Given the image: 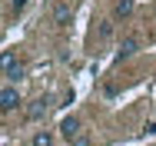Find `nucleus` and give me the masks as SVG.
<instances>
[{
	"instance_id": "1",
	"label": "nucleus",
	"mask_w": 156,
	"mask_h": 146,
	"mask_svg": "<svg viewBox=\"0 0 156 146\" xmlns=\"http://www.w3.org/2000/svg\"><path fill=\"white\" fill-rule=\"evenodd\" d=\"M20 103H23V96H20L17 87H3L0 90V113H13Z\"/></svg>"
},
{
	"instance_id": "2",
	"label": "nucleus",
	"mask_w": 156,
	"mask_h": 146,
	"mask_svg": "<svg viewBox=\"0 0 156 146\" xmlns=\"http://www.w3.org/2000/svg\"><path fill=\"white\" fill-rule=\"evenodd\" d=\"M50 20H53L57 27H70V23H73V7H66V3H57V7L50 10Z\"/></svg>"
},
{
	"instance_id": "3",
	"label": "nucleus",
	"mask_w": 156,
	"mask_h": 146,
	"mask_svg": "<svg viewBox=\"0 0 156 146\" xmlns=\"http://www.w3.org/2000/svg\"><path fill=\"white\" fill-rule=\"evenodd\" d=\"M47 106H50V100H47V96H37L30 106H27V119H40L47 113Z\"/></svg>"
},
{
	"instance_id": "4",
	"label": "nucleus",
	"mask_w": 156,
	"mask_h": 146,
	"mask_svg": "<svg viewBox=\"0 0 156 146\" xmlns=\"http://www.w3.org/2000/svg\"><path fill=\"white\" fill-rule=\"evenodd\" d=\"M17 63H20V50H17V47H13V50H3V53H0V73H7V70L17 66Z\"/></svg>"
},
{
	"instance_id": "5",
	"label": "nucleus",
	"mask_w": 156,
	"mask_h": 146,
	"mask_svg": "<svg viewBox=\"0 0 156 146\" xmlns=\"http://www.w3.org/2000/svg\"><path fill=\"white\" fill-rule=\"evenodd\" d=\"M60 133L66 136V140H76V133H80V119H76V116H66L60 123Z\"/></svg>"
},
{
	"instance_id": "6",
	"label": "nucleus",
	"mask_w": 156,
	"mask_h": 146,
	"mask_svg": "<svg viewBox=\"0 0 156 146\" xmlns=\"http://www.w3.org/2000/svg\"><path fill=\"white\" fill-rule=\"evenodd\" d=\"M30 146H53V133L50 130H37L30 136Z\"/></svg>"
},
{
	"instance_id": "7",
	"label": "nucleus",
	"mask_w": 156,
	"mask_h": 146,
	"mask_svg": "<svg viewBox=\"0 0 156 146\" xmlns=\"http://www.w3.org/2000/svg\"><path fill=\"white\" fill-rule=\"evenodd\" d=\"M133 13V0H116V10H113V17L116 20H126Z\"/></svg>"
},
{
	"instance_id": "8",
	"label": "nucleus",
	"mask_w": 156,
	"mask_h": 146,
	"mask_svg": "<svg viewBox=\"0 0 156 146\" xmlns=\"http://www.w3.org/2000/svg\"><path fill=\"white\" fill-rule=\"evenodd\" d=\"M136 47H140L136 40H123V43H120V53H116V60H123V57H129V53H136Z\"/></svg>"
},
{
	"instance_id": "9",
	"label": "nucleus",
	"mask_w": 156,
	"mask_h": 146,
	"mask_svg": "<svg viewBox=\"0 0 156 146\" xmlns=\"http://www.w3.org/2000/svg\"><path fill=\"white\" fill-rule=\"evenodd\" d=\"M3 77H7V80H10V87H13V83H17V80H20V77H23V60H20V63H17V66H10V70H7V73H3Z\"/></svg>"
},
{
	"instance_id": "10",
	"label": "nucleus",
	"mask_w": 156,
	"mask_h": 146,
	"mask_svg": "<svg viewBox=\"0 0 156 146\" xmlns=\"http://www.w3.org/2000/svg\"><path fill=\"white\" fill-rule=\"evenodd\" d=\"M27 3H30V0H10V10H13V13H20Z\"/></svg>"
},
{
	"instance_id": "11",
	"label": "nucleus",
	"mask_w": 156,
	"mask_h": 146,
	"mask_svg": "<svg viewBox=\"0 0 156 146\" xmlns=\"http://www.w3.org/2000/svg\"><path fill=\"white\" fill-rule=\"evenodd\" d=\"M143 133H150V136H153V133H156V119H150V123H146V130H143Z\"/></svg>"
},
{
	"instance_id": "12",
	"label": "nucleus",
	"mask_w": 156,
	"mask_h": 146,
	"mask_svg": "<svg viewBox=\"0 0 156 146\" xmlns=\"http://www.w3.org/2000/svg\"><path fill=\"white\" fill-rule=\"evenodd\" d=\"M0 37H3V27H0Z\"/></svg>"
}]
</instances>
